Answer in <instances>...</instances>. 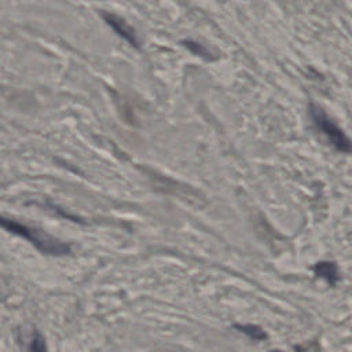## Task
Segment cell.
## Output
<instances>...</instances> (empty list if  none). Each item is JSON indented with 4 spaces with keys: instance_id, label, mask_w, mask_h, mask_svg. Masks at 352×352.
<instances>
[{
    "instance_id": "cell-5",
    "label": "cell",
    "mask_w": 352,
    "mask_h": 352,
    "mask_svg": "<svg viewBox=\"0 0 352 352\" xmlns=\"http://www.w3.org/2000/svg\"><path fill=\"white\" fill-rule=\"evenodd\" d=\"M241 331H243L246 336H249L250 338H254V340H264L267 336L265 333L258 327V326H254V324H246V326H236Z\"/></svg>"
},
{
    "instance_id": "cell-4",
    "label": "cell",
    "mask_w": 352,
    "mask_h": 352,
    "mask_svg": "<svg viewBox=\"0 0 352 352\" xmlns=\"http://www.w3.org/2000/svg\"><path fill=\"white\" fill-rule=\"evenodd\" d=\"M104 16V19H106V22L110 25V26H113V29L120 34V36H122L125 40H128L129 43H132V44H138V40H136V37H135V33H133V30L122 21V19H120L118 16H114V15H103Z\"/></svg>"
},
{
    "instance_id": "cell-6",
    "label": "cell",
    "mask_w": 352,
    "mask_h": 352,
    "mask_svg": "<svg viewBox=\"0 0 352 352\" xmlns=\"http://www.w3.org/2000/svg\"><path fill=\"white\" fill-rule=\"evenodd\" d=\"M29 352H47V348H45V341L44 338L41 337V334L36 333L32 338V342H30V346H29Z\"/></svg>"
},
{
    "instance_id": "cell-7",
    "label": "cell",
    "mask_w": 352,
    "mask_h": 352,
    "mask_svg": "<svg viewBox=\"0 0 352 352\" xmlns=\"http://www.w3.org/2000/svg\"><path fill=\"white\" fill-rule=\"evenodd\" d=\"M272 352H280V351H272ZM294 352H307V349L302 348V346H296Z\"/></svg>"
},
{
    "instance_id": "cell-2",
    "label": "cell",
    "mask_w": 352,
    "mask_h": 352,
    "mask_svg": "<svg viewBox=\"0 0 352 352\" xmlns=\"http://www.w3.org/2000/svg\"><path fill=\"white\" fill-rule=\"evenodd\" d=\"M309 114L316 128L326 136L329 143L340 153H352V140L344 133V131L318 106L309 107Z\"/></svg>"
},
{
    "instance_id": "cell-1",
    "label": "cell",
    "mask_w": 352,
    "mask_h": 352,
    "mask_svg": "<svg viewBox=\"0 0 352 352\" xmlns=\"http://www.w3.org/2000/svg\"><path fill=\"white\" fill-rule=\"evenodd\" d=\"M1 224L8 231H11L14 234H18V235L23 236L25 239L30 241L38 250H41L44 253L54 254V256H60V254H65V253L69 252L67 245L51 238L50 235H47V234H44L38 230L30 228L28 226H23L21 223L14 221V220H7L6 217L1 219Z\"/></svg>"
},
{
    "instance_id": "cell-3",
    "label": "cell",
    "mask_w": 352,
    "mask_h": 352,
    "mask_svg": "<svg viewBox=\"0 0 352 352\" xmlns=\"http://www.w3.org/2000/svg\"><path fill=\"white\" fill-rule=\"evenodd\" d=\"M314 272L316 276L324 279L331 286H334L340 279L338 267L333 261H319L318 264H315Z\"/></svg>"
}]
</instances>
